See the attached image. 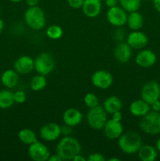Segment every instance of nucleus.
Returning <instances> with one entry per match:
<instances>
[{
    "instance_id": "f257e3e1",
    "label": "nucleus",
    "mask_w": 160,
    "mask_h": 161,
    "mask_svg": "<svg viewBox=\"0 0 160 161\" xmlns=\"http://www.w3.org/2000/svg\"><path fill=\"white\" fill-rule=\"evenodd\" d=\"M82 146L78 139L65 135L63 137L56 146V153L63 160H72L74 157L80 153Z\"/></svg>"
},
{
    "instance_id": "f03ea898",
    "label": "nucleus",
    "mask_w": 160,
    "mask_h": 161,
    "mask_svg": "<svg viewBox=\"0 0 160 161\" xmlns=\"http://www.w3.org/2000/svg\"><path fill=\"white\" fill-rule=\"evenodd\" d=\"M119 147L125 154H133L138 152L143 145L141 135L135 131H128L119 138Z\"/></svg>"
},
{
    "instance_id": "7ed1b4c3",
    "label": "nucleus",
    "mask_w": 160,
    "mask_h": 161,
    "mask_svg": "<svg viewBox=\"0 0 160 161\" xmlns=\"http://www.w3.org/2000/svg\"><path fill=\"white\" fill-rule=\"evenodd\" d=\"M24 20L30 28L35 31L42 30L46 24L45 13L39 6H29L24 13Z\"/></svg>"
},
{
    "instance_id": "20e7f679",
    "label": "nucleus",
    "mask_w": 160,
    "mask_h": 161,
    "mask_svg": "<svg viewBox=\"0 0 160 161\" xmlns=\"http://www.w3.org/2000/svg\"><path fill=\"white\" fill-rule=\"evenodd\" d=\"M140 128L144 133L155 135L160 133V112L150 111L141 117Z\"/></svg>"
},
{
    "instance_id": "39448f33",
    "label": "nucleus",
    "mask_w": 160,
    "mask_h": 161,
    "mask_svg": "<svg viewBox=\"0 0 160 161\" xmlns=\"http://www.w3.org/2000/svg\"><path fill=\"white\" fill-rule=\"evenodd\" d=\"M86 120L89 127L93 130H101L106 124L107 112L103 107L97 105L94 108H89L86 116Z\"/></svg>"
},
{
    "instance_id": "423d86ee",
    "label": "nucleus",
    "mask_w": 160,
    "mask_h": 161,
    "mask_svg": "<svg viewBox=\"0 0 160 161\" xmlns=\"http://www.w3.org/2000/svg\"><path fill=\"white\" fill-rule=\"evenodd\" d=\"M55 59L50 53L43 52L38 55L35 59V70L38 74L47 75L55 68Z\"/></svg>"
},
{
    "instance_id": "0eeeda50",
    "label": "nucleus",
    "mask_w": 160,
    "mask_h": 161,
    "mask_svg": "<svg viewBox=\"0 0 160 161\" xmlns=\"http://www.w3.org/2000/svg\"><path fill=\"white\" fill-rule=\"evenodd\" d=\"M141 98L152 105L154 102L160 99V85L156 81H148L141 88Z\"/></svg>"
},
{
    "instance_id": "6e6552de",
    "label": "nucleus",
    "mask_w": 160,
    "mask_h": 161,
    "mask_svg": "<svg viewBox=\"0 0 160 161\" xmlns=\"http://www.w3.org/2000/svg\"><path fill=\"white\" fill-rule=\"evenodd\" d=\"M107 20L110 25L115 27H122L126 24L127 14L120 6H115L108 9L107 12Z\"/></svg>"
},
{
    "instance_id": "1a4fd4ad",
    "label": "nucleus",
    "mask_w": 160,
    "mask_h": 161,
    "mask_svg": "<svg viewBox=\"0 0 160 161\" xmlns=\"http://www.w3.org/2000/svg\"><path fill=\"white\" fill-rule=\"evenodd\" d=\"M28 155L34 161H47L50 156V153L45 145L36 141L29 146Z\"/></svg>"
},
{
    "instance_id": "9d476101",
    "label": "nucleus",
    "mask_w": 160,
    "mask_h": 161,
    "mask_svg": "<svg viewBox=\"0 0 160 161\" xmlns=\"http://www.w3.org/2000/svg\"><path fill=\"white\" fill-rule=\"evenodd\" d=\"M93 86L98 89L106 90L111 87L113 83V76L109 72L105 70L96 71L91 77Z\"/></svg>"
},
{
    "instance_id": "9b49d317",
    "label": "nucleus",
    "mask_w": 160,
    "mask_h": 161,
    "mask_svg": "<svg viewBox=\"0 0 160 161\" xmlns=\"http://www.w3.org/2000/svg\"><path fill=\"white\" fill-rule=\"evenodd\" d=\"M61 127L56 123H48L42 126L39 130L41 138L46 142H53L61 137Z\"/></svg>"
},
{
    "instance_id": "f8f14e48",
    "label": "nucleus",
    "mask_w": 160,
    "mask_h": 161,
    "mask_svg": "<svg viewBox=\"0 0 160 161\" xmlns=\"http://www.w3.org/2000/svg\"><path fill=\"white\" fill-rule=\"evenodd\" d=\"M13 67L19 75H28L35 69V60L31 57L24 55L16 60Z\"/></svg>"
},
{
    "instance_id": "ddd939ff",
    "label": "nucleus",
    "mask_w": 160,
    "mask_h": 161,
    "mask_svg": "<svg viewBox=\"0 0 160 161\" xmlns=\"http://www.w3.org/2000/svg\"><path fill=\"white\" fill-rule=\"evenodd\" d=\"M126 42L132 49L141 50L147 45L148 39L146 34L137 30V31H133L127 36Z\"/></svg>"
},
{
    "instance_id": "4468645a",
    "label": "nucleus",
    "mask_w": 160,
    "mask_h": 161,
    "mask_svg": "<svg viewBox=\"0 0 160 161\" xmlns=\"http://www.w3.org/2000/svg\"><path fill=\"white\" fill-rule=\"evenodd\" d=\"M156 54L148 49L142 50L136 54V64L144 69L152 67L156 62Z\"/></svg>"
},
{
    "instance_id": "2eb2a0df",
    "label": "nucleus",
    "mask_w": 160,
    "mask_h": 161,
    "mask_svg": "<svg viewBox=\"0 0 160 161\" xmlns=\"http://www.w3.org/2000/svg\"><path fill=\"white\" fill-rule=\"evenodd\" d=\"M103 130L106 138L111 140L118 139L123 134V126L121 122L110 119L107 120Z\"/></svg>"
},
{
    "instance_id": "dca6fc26",
    "label": "nucleus",
    "mask_w": 160,
    "mask_h": 161,
    "mask_svg": "<svg viewBox=\"0 0 160 161\" xmlns=\"http://www.w3.org/2000/svg\"><path fill=\"white\" fill-rule=\"evenodd\" d=\"M132 56V48L127 42H120L115 46L114 57L120 63H127Z\"/></svg>"
},
{
    "instance_id": "f3484780",
    "label": "nucleus",
    "mask_w": 160,
    "mask_h": 161,
    "mask_svg": "<svg viewBox=\"0 0 160 161\" xmlns=\"http://www.w3.org/2000/svg\"><path fill=\"white\" fill-rule=\"evenodd\" d=\"M83 118V113L75 108H67L63 114V121L64 124L72 127L79 125Z\"/></svg>"
},
{
    "instance_id": "a211bd4d",
    "label": "nucleus",
    "mask_w": 160,
    "mask_h": 161,
    "mask_svg": "<svg viewBox=\"0 0 160 161\" xmlns=\"http://www.w3.org/2000/svg\"><path fill=\"white\" fill-rule=\"evenodd\" d=\"M102 4L100 0H84L82 9L85 15L89 18L97 17L101 12Z\"/></svg>"
},
{
    "instance_id": "6ab92c4d",
    "label": "nucleus",
    "mask_w": 160,
    "mask_h": 161,
    "mask_svg": "<svg viewBox=\"0 0 160 161\" xmlns=\"http://www.w3.org/2000/svg\"><path fill=\"white\" fill-rule=\"evenodd\" d=\"M151 105L141 99L133 101L130 105V112L136 117H142L151 111Z\"/></svg>"
},
{
    "instance_id": "aec40b11",
    "label": "nucleus",
    "mask_w": 160,
    "mask_h": 161,
    "mask_svg": "<svg viewBox=\"0 0 160 161\" xmlns=\"http://www.w3.org/2000/svg\"><path fill=\"white\" fill-rule=\"evenodd\" d=\"M137 153L138 157L142 161H155L158 157L156 148L150 145H142Z\"/></svg>"
},
{
    "instance_id": "412c9836",
    "label": "nucleus",
    "mask_w": 160,
    "mask_h": 161,
    "mask_svg": "<svg viewBox=\"0 0 160 161\" xmlns=\"http://www.w3.org/2000/svg\"><path fill=\"white\" fill-rule=\"evenodd\" d=\"M19 74L13 69H7L1 75V82L6 87L11 89L17 86L19 80Z\"/></svg>"
},
{
    "instance_id": "4be33fe9",
    "label": "nucleus",
    "mask_w": 160,
    "mask_h": 161,
    "mask_svg": "<svg viewBox=\"0 0 160 161\" xmlns=\"http://www.w3.org/2000/svg\"><path fill=\"white\" fill-rule=\"evenodd\" d=\"M103 108L107 113L112 114L115 112L121 111L122 108V102L117 96H110L107 97L103 103Z\"/></svg>"
},
{
    "instance_id": "5701e85b",
    "label": "nucleus",
    "mask_w": 160,
    "mask_h": 161,
    "mask_svg": "<svg viewBox=\"0 0 160 161\" xmlns=\"http://www.w3.org/2000/svg\"><path fill=\"white\" fill-rule=\"evenodd\" d=\"M126 24L132 31H137L144 25V17L138 11H133L127 15Z\"/></svg>"
},
{
    "instance_id": "b1692460",
    "label": "nucleus",
    "mask_w": 160,
    "mask_h": 161,
    "mask_svg": "<svg viewBox=\"0 0 160 161\" xmlns=\"http://www.w3.org/2000/svg\"><path fill=\"white\" fill-rule=\"evenodd\" d=\"M18 138L23 144L30 146L37 141V136L34 130L29 128H24L18 133Z\"/></svg>"
},
{
    "instance_id": "393cba45",
    "label": "nucleus",
    "mask_w": 160,
    "mask_h": 161,
    "mask_svg": "<svg viewBox=\"0 0 160 161\" xmlns=\"http://www.w3.org/2000/svg\"><path fill=\"white\" fill-rule=\"evenodd\" d=\"M13 103V93L8 90L0 91V108L6 109L12 106Z\"/></svg>"
},
{
    "instance_id": "a878e982",
    "label": "nucleus",
    "mask_w": 160,
    "mask_h": 161,
    "mask_svg": "<svg viewBox=\"0 0 160 161\" xmlns=\"http://www.w3.org/2000/svg\"><path fill=\"white\" fill-rule=\"evenodd\" d=\"M46 84L47 81L46 79H45V75L38 74V75H35L31 80L30 87L33 91L37 92V91H40L43 90L46 86Z\"/></svg>"
},
{
    "instance_id": "bb28decb",
    "label": "nucleus",
    "mask_w": 160,
    "mask_h": 161,
    "mask_svg": "<svg viewBox=\"0 0 160 161\" xmlns=\"http://www.w3.org/2000/svg\"><path fill=\"white\" fill-rule=\"evenodd\" d=\"M141 0H119L120 6L128 13L138 11L141 6Z\"/></svg>"
},
{
    "instance_id": "cd10ccee",
    "label": "nucleus",
    "mask_w": 160,
    "mask_h": 161,
    "mask_svg": "<svg viewBox=\"0 0 160 161\" xmlns=\"http://www.w3.org/2000/svg\"><path fill=\"white\" fill-rule=\"evenodd\" d=\"M45 34H46L47 37L50 38V39L56 40V39H59L62 37L63 29L61 26H59V25H50V26H49L48 28H46Z\"/></svg>"
},
{
    "instance_id": "c85d7f7f",
    "label": "nucleus",
    "mask_w": 160,
    "mask_h": 161,
    "mask_svg": "<svg viewBox=\"0 0 160 161\" xmlns=\"http://www.w3.org/2000/svg\"><path fill=\"white\" fill-rule=\"evenodd\" d=\"M84 103L86 106L89 108H94V107L99 105V99L96 94H93V93H87L85 95L84 98Z\"/></svg>"
},
{
    "instance_id": "c756f323",
    "label": "nucleus",
    "mask_w": 160,
    "mask_h": 161,
    "mask_svg": "<svg viewBox=\"0 0 160 161\" xmlns=\"http://www.w3.org/2000/svg\"><path fill=\"white\" fill-rule=\"evenodd\" d=\"M14 102L17 104H22L26 101V94L24 91H17V92L13 93Z\"/></svg>"
},
{
    "instance_id": "7c9ffc66",
    "label": "nucleus",
    "mask_w": 160,
    "mask_h": 161,
    "mask_svg": "<svg viewBox=\"0 0 160 161\" xmlns=\"http://www.w3.org/2000/svg\"><path fill=\"white\" fill-rule=\"evenodd\" d=\"M88 161H105V157L99 153H93L89 154L87 158Z\"/></svg>"
},
{
    "instance_id": "2f4dec72",
    "label": "nucleus",
    "mask_w": 160,
    "mask_h": 161,
    "mask_svg": "<svg viewBox=\"0 0 160 161\" xmlns=\"http://www.w3.org/2000/svg\"><path fill=\"white\" fill-rule=\"evenodd\" d=\"M84 0H67L69 6L73 9H79L82 8Z\"/></svg>"
},
{
    "instance_id": "473e14b6",
    "label": "nucleus",
    "mask_w": 160,
    "mask_h": 161,
    "mask_svg": "<svg viewBox=\"0 0 160 161\" xmlns=\"http://www.w3.org/2000/svg\"><path fill=\"white\" fill-rule=\"evenodd\" d=\"M111 115H112V118H111V119H113V120L115 121H117V122H121V120H122V115L120 111L115 112V113H112Z\"/></svg>"
},
{
    "instance_id": "72a5a7b5",
    "label": "nucleus",
    "mask_w": 160,
    "mask_h": 161,
    "mask_svg": "<svg viewBox=\"0 0 160 161\" xmlns=\"http://www.w3.org/2000/svg\"><path fill=\"white\" fill-rule=\"evenodd\" d=\"M72 127H70V126H67L65 124V126L61 127V133H62L63 135H70V134L72 133Z\"/></svg>"
},
{
    "instance_id": "f704fd0d",
    "label": "nucleus",
    "mask_w": 160,
    "mask_h": 161,
    "mask_svg": "<svg viewBox=\"0 0 160 161\" xmlns=\"http://www.w3.org/2000/svg\"><path fill=\"white\" fill-rule=\"evenodd\" d=\"M151 108H152L153 111L160 112V100L159 99L157 101H155V102H154L151 105Z\"/></svg>"
},
{
    "instance_id": "c9c22d12",
    "label": "nucleus",
    "mask_w": 160,
    "mask_h": 161,
    "mask_svg": "<svg viewBox=\"0 0 160 161\" xmlns=\"http://www.w3.org/2000/svg\"><path fill=\"white\" fill-rule=\"evenodd\" d=\"M105 4L108 8L114 7V6H118L119 4V0H104Z\"/></svg>"
},
{
    "instance_id": "e433bc0d",
    "label": "nucleus",
    "mask_w": 160,
    "mask_h": 161,
    "mask_svg": "<svg viewBox=\"0 0 160 161\" xmlns=\"http://www.w3.org/2000/svg\"><path fill=\"white\" fill-rule=\"evenodd\" d=\"M62 160H63L61 159V157H60L57 153L54 154V155L50 156V157H49L48 159V161H62Z\"/></svg>"
},
{
    "instance_id": "4c0bfd02",
    "label": "nucleus",
    "mask_w": 160,
    "mask_h": 161,
    "mask_svg": "<svg viewBox=\"0 0 160 161\" xmlns=\"http://www.w3.org/2000/svg\"><path fill=\"white\" fill-rule=\"evenodd\" d=\"M153 2V6L155 10L160 14V0H152Z\"/></svg>"
},
{
    "instance_id": "58836bf2",
    "label": "nucleus",
    "mask_w": 160,
    "mask_h": 161,
    "mask_svg": "<svg viewBox=\"0 0 160 161\" xmlns=\"http://www.w3.org/2000/svg\"><path fill=\"white\" fill-rule=\"evenodd\" d=\"M24 1L28 6H37L40 0H24Z\"/></svg>"
},
{
    "instance_id": "ea45409f",
    "label": "nucleus",
    "mask_w": 160,
    "mask_h": 161,
    "mask_svg": "<svg viewBox=\"0 0 160 161\" xmlns=\"http://www.w3.org/2000/svg\"><path fill=\"white\" fill-rule=\"evenodd\" d=\"M72 160H74V161H86V158H85L83 156H82L81 154L79 153V154H78V155L75 156Z\"/></svg>"
},
{
    "instance_id": "a19ab883",
    "label": "nucleus",
    "mask_w": 160,
    "mask_h": 161,
    "mask_svg": "<svg viewBox=\"0 0 160 161\" xmlns=\"http://www.w3.org/2000/svg\"><path fill=\"white\" fill-rule=\"evenodd\" d=\"M3 29H4V22L2 19H0V35L3 31Z\"/></svg>"
},
{
    "instance_id": "79ce46f5",
    "label": "nucleus",
    "mask_w": 160,
    "mask_h": 161,
    "mask_svg": "<svg viewBox=\"0 0 160 161\" xmlns=\"http://www.w3.org/2000/svg\"><path fill=\"white\" fill-rule=\"evenodd\" d=\"M155 148H156L157 151L160 153V138L157 140L156 142V145H155Z\"/></svg>"
},
{
    "instance_id": "37998d69",
    "label": "nucleus",
    "mask_w": 160,
    "mask_h": 161,
    "mask_svg": "<svg viewBox=\"0 0 160 161\" xmlns=\"http://www.w3.org/2000/svg\"><path fill=\"white\" fill-rule=\"evenodd\" d=\"M108 161H120V159L119 158H110Z\"/></svg>"
},
{
    "instance_id": "c03bdc74",
    "label": "nucleus",
    "mask_w": 160,
    "mask_h": 161,
    "mask_svg": "<svg viewBox=\"0 0 160 161\" xmlns=\"http://www.w3.org/2000/svg\"><path fill=\"white\" fill-rule=\"evenodd\" d=\"M9 1L12 2V3H20V2H21L22 0H9Z\"/></svg>"
},
{
    "instance_id": "a18cd8bd",
    "label": "nucleus",
    "mask_w": 160,
    "mask_h": 161,
    "mask_svg": "<svg viewBox=\"0 0 160 161\" xmlns=\"http://www.w3.org/2000/svg\"><path fill=\"white\" fill-rule=\"evenodd\" d=\"M141 1H145V2H147V1H152V0H141Z\"/></svg>"
},
{
    "instance_id": "49530a36",
    "label": "nucleus",
    "mask_w": 160,
    "mask_h": 161,
    "mask_svg": "<svg viewBox=\"0 0 160 161\" xmlns=\"http://www.w3.org/2000/svg\"><path fill=\"white\" fill-rule=\"evenodd\" d=\"M100 2H103V1H104V0H100Z\"/></svg>"
}]
</instances>
